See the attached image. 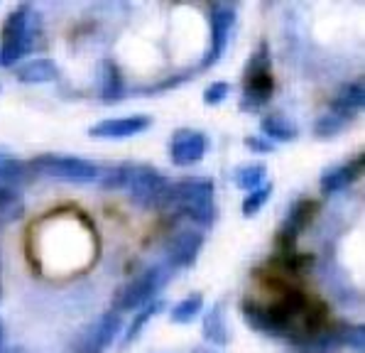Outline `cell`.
Listing matches in <instances>:
<instances>
[{
    "label": "cell",
    "mask_w": 365,
    "mask_h": 353,
    "mask_svg": "<svg viewBox=\"0 0 365 353\" xmlns=\"http://www.w3.org/2000/svg\"><path fill=\"white\" fill-rule=\"evenodd\" d=\"M240 312L252 332L287 341L289 349L314 339L331 324L327 302L307 295L282 277H277V300L260 302L245 297L240 302Z\"/></svg>",
    "instance_id": "6da1fadb"
},
{
    "label": "cell",
    "mask_w": 365,
    "mask_h": 353,
    "mask_svg": "<svg viewBox=\"0 0 365 353\" xmlns=\"http://www.w3.org/2000/svg\"><path fill=\"white\" fill-rule=\"evenodd\" d=\"M165 211L187 218L199 228H211L216 223V184L209 177H187L172 182L165 199Z\"/></svg>",
    "instance_id": "7a4b0ae2"
},
{
    "label": "cell",
    "mask_w": 365,
    "mask_h": 353,
    "mask_svg": "<svg viewBox=\"0 0 365 353\" xmlns=\"http://www.w3.org/2000/svg\"><path fill=\"white\" fill-rule=\"evenodd\" d=\"M39 35H42V15L32 5H18L5 18L0 30V66L5 69L18 66L37 47Z\"/></svg>",
    "instance_id": "3957f363"
},
{
    "label": "cell",
    "mask_w": 365,
    "mask_h": 353,
    "mask_svg": "<svg viewBox=\"0 0 365 353\" xmlns=\"http://www.w3.org/2000/svg\"><path fill=\"white\" fill-rule=\"evenodd\" d=\"M274 93V74H272V54L269 44L260 42L252 49L250 59L243 69V96H240V111L245 113H260L269 103Z\"/></svg>",
    "instance_id": "277c9868"
},
{
    "label": "cell",
    "mask_w": 365,
    "mask_h": 353,
    "mask_svg": "<svg viewBox=\"0 0 365 353\" xmlns=\"http://www.w3.org/2000/svg\"><path fill=\"white\" fill-rule=\"evenodd\" d=\"M27 170H30L32 177H47L69 184H91L101 175V170L91 160L64 153H42L32 157L27 162Z\"/></svg>",
    "instance_id": "5b68a950"
},
{
    "label": "cell",
    "mask_w": 365,
    "mask_h": 353,
    "mask_svg": "<svg viewBox=\"0 0 365 353\" xmlns=\"http://www.w3.org/2000/svg\"><path fill=\"white\" fill-rule=\"evenodd\" d=\"M167 282H170V270L165 265H150L148 270L135 275L133 280L118 287V292L113 295V312H138L140 307L155 302Z\"/></svg>",
    "instance_id": "8992f818"
},
{
    "label": "cell",
    "mask_w": 365,
    "mask_h": 353,
    "mask_svg": "<svg viewBox=\"0 0 365 353\" xmlns=\"http://www.w3.org/2000/svg\"><path fill=\"white\" fill-rule=\"evenodd\" d=\"M172 187V179L162 175L153 165H130L128 167L125 192L130 201L140 209H162L167 192Z\"/></svg>",
    "instance_id": "52a82bcc"
},
{
    "label": "cell",
    "mask_w": 365,
    "mask_h": 353,
    "mask_svg": "<svg viewBox=\"0 0 365 353\" xmlns=\"http://www.w3.org/2000/svg\"><path fill=\"white\" fill-rule=\"evenodd\" d=\"M209 27H211V44L209 52L201 57L199 66H194L196 74L199 71L211 69L216 61H221V57L226 54L228 44L233 39L235 32V22H238V8L233 3H213L209 8Z\"/></svg>",
    "instance_id": "ba28073f"
},
{
    "label": "cell",
    "mask_w": 365,
    "mask_h": 353,
    "mask_svg": "<svg viewBox=\"0 0 365 353\" xmlns=\"http://www.w3.org/2000/svg\"><path fill=\"white\" fill-rule=\"evenodd\" d=\"M123 332V317L118 312H106L98 319H93L88 327L74 336L66 353H106L115 344V339Z\"/></svg>",
    "instance_id": "9c48e42d"
},
{
    "label": "cell",
    "mask_w": 365,
    "mask_h": 353,
    "mask_svg": "<svg viewBox=\"0 0 365 353\" xmlns=\"http://www.w3.org/2000/svg\"><path fill=\"white\" fill-rule=\"evenodd\" d=\"M204 233L199 228H182V231L172 233L165 240V248H162V257L165 262L162 265L167 270H184V267H192L199 260V253L204 248Z\"/></svg>",
    "instance_id": "30bf717a"
},
{
    "label": "cell",
    "mask_w": 365,
    "mask_h": 353,
    "mask_svg": "<svg viewBox=\"0 0 365 353\" xmlns=\"http://www.w3.org/2000/svg\"><path fill=\"white\" fill-rule=\"evenodd\" d=\"M319 214V201L314 199H297L292 201L287 216H284L282 226L277 231V248L279 253H294L297 250V240L304 233V228H309V223L317 218Z\"/></svg>",
    "instance_id": "8fae6325"
},
{
    "label": "cell",
    "mask_w": 365,
    "mask_h": 353,
    "mask_svg": "<svg viewBox=\"0 0 365 353\" xmlns=\"http://www.w3.org/2000/svg\"><path fill=\"white\" fill-rule=\"evenodd\" d=\"M209 138L196 128H177L170 138V160L177 167H194L206 157Z\"/></svg>",
    "instance_id": "7c38bea8"
},
{
    "label": "cell",
    "mask_w": 365,
    "mask_h": 353,
    "mask_svg": "<svg viewBox=\"0 0 365 353\" xmlns=\"http://www.w3.org/2000/svg\"><path fill=\"white\" fill-rule=\"evenodd\" d=\"M153 126V118L145 113H130V116H115V118H103L96 126L88 128V135L98 140H123L145 133Z\"/></svg>",
    "instance_id": "4fadbf2b"
},
{
    "label": "cell",
    "mask_w": 365,
    "mask_h": 353,
    "mask_svg": "<svg viewBox=\"0 0 365 353\" xmlns=\"http://www.w3.org/2000/svg\"><path fill=\"white\" fill-rule=\"evenodd\" d=\"M363 170H365V157L363 155H356V157H351V160L329 167V170L322 175V182H319L322 184V192L327 196L344 192V189L353 187V184L363 177Z\"/></svg>",
    "instance_id": "5bb4252c"
},
{
    "label": "cell",
    "mask_w": 365,
    "mask_h": 353,
    "mask_svg": "<svg viewBox=\"0 0 365 353\" xmlns=\"http://www.w3.org/2000/svg\"><path fill=\"white\" fill-rule=\"evenodd\" d=\"M130 93V88L125 86V76H123L120 66L113 59L101 61L98 66V98L101 103H120L123 98Z\"/></svg>",
    "instance_id": "9a60e30c"
},
{
    "label": "cell",
    "mask_w": 365,
    "mask_h": 353,
    "mask_svg": "<svg viewBox=\"0 0 365 353\" xmlns=\"http://www.w3.org/2000/svg\"><path fill=\"white\" fill-rule=\"evenodd\" d=\"M363 106H365V83H363V78H353V81L344 83V86L334 93V98H331V103H329V111L356 121V116L363 111Z\"/></svg>",
    "instance_id": "2e32d148"
},
{
    "label": "cell",
    "mask_w": 365,
    "mask_h": 353,
    "mask_svg": "<svg viewBox=\"0 0 365 353\" xmlns=\"http://www.w3.org/2000/svg\"><path fill=\"white\" fill-rule=\"evenodd\" d=\"M15 76L20 83H30V86H42V83L59 81L61 71L57 61L52 59H27L20 66H15Z\"/></svg>",
    "instance_id": "e0dca14e"
},
{
    "label": "cell",
    "mask_w": 365,
    "mask_h": 353,
    "mask_svg": "<svg viewBox=\"0 0 365 353\" xmlns=\"http://www.w3.org/2000/svg\"><path fill=\"white\" fill-rule=\"evenodd\" d=\"M32 175L27 170V162L20 160L18 155L0 150V189H25Z\"/></svg>",
    "instance_id": "ac0fdd59"
},
{
    "label": "cell",
    "mask_w": 365,
    "mask_h": 353,
    "mask_svg": "<svg viewBox=\"0 0 365 353\" xmlns=\"http://www.w3.org/2000/svg\"><path fill=\"white\" fill-rule=\"evenodd\" d=\"M162 309H165V300H162V297H157V300L150 302V305L140 307V309L135 312V317H130V322H128L125 332H123L120 341H118V349L120 351L130 349L135 341H138V336L145 332V327H148V324L153 322Z\"/></svg>",
    "instance_id": "d6986e66"
},
{
    "label": "cell",
    "mask_w": 365,
    "mask_h": 353,
    "mask_svg": "<svg viewBox=\"0 0 365 353\" xmlns=\"http://www.w3.org/2000/svg\"><path fill=\"white\" fill-rule=\"evenodd\" d=\"M260 133L262 138L269 140L272 145L277 143H294L299 138V128L292 118L282 113H267L260 118Z\"/></svg>",
    "instance_id": "ffe728a7"
},
{
    "label": "cell",
    "mask_w": 365,
    "mask_h": 353,
    "mask_svg": "<svg viewBox=\"0 0 365 353\" xmlns=\"http://www.w3.org/2000/svg\"><path fill=\"white\" fill-rule=\"evenodd\" d=\"M204 339L209 341L213 346H228L231 344V329H228V322H226V309H223L221 302L211 305L209 309L204 314Z\"/></svg>",
    "instance_id": "44dd1931"
},
{
    "label": "cell",
    "mask_w": 365,
    "mask_h": 353,
    "mask_svg": "<svg viewBox=\"0 0 365 353\" xmlns=\"http://www.w3.org/2000/svg\"><path fill=\"white\" fill-rule=\"evenodd\" d=\"M25 214V196L20 189H0V226L20 221Z\"/></svg>",
    "instance_id": "7402d4cb"
},
{
    "label": "cell",
    "mask_w": 365,
    "mask_h": 353,
    "mask_svg": "<svg viewBox=\"0 0 365 353\" xmlns=\"http://www.w3.org/2000/svg\"><path fill=\"white\" fill-rule=\"evenodd\" d=\"M201 314H204V295L192 292L172 307L170 319H172V324H192L196 317H201Z\"/></svg>",
    "instance_id": "603a6c76"
},
{
    "label": "cell",
    "mask_w": 365,
    "mask_h": 353,
    "mask_svg": "<svg viewBox=\"0 0 365 353\" xmlns=\"http://www.w3.org/2000/svg\"><path fill=\"white\" fill-rule=\"evenodd\" d=\"M351 123H353L351 118L334 113V111H327V113H322L317 121H314L312 133H314V138H319V140H331V138L341 135Z\"/></svg>",
    "instance_id": "cb8c5ba5"
},
{
    "label": "cell",
    "mask_w": 365,
    "mask_h": 353,
    "mask_svg": "<svg viewBox=\"0 0 365 353\" xmlns=\"http://www.w3.org/2000/svg\"><path fill=\"white\" fill-rule=\"evenodd\" d=\"M233 184L238 189H245V192H252V189L262 187L267 182V167L255 162V165H240L233 170Z\"/></svg>",
    "instance_id": "d4e9b609"
},
{
    "label": "cell",
    "mask_w": 365,
    "mask_h": 353,
    "mask_svg": "<svg viewBox=\"0 0 365 353\" xmlns=\"http://www.w3.org/2000/svg\"><path fill=\"white\" fill-rule=\"evenodd\" d=\"M269 196H272V182H265L262 187H257V189H252V192L245 194L243 204H240L243 216H255L257 211H260L262 206L269 201Z\"/></svg>",
    "instance_id": "484cf974"
},
{
    "label": "cell",
    "mask_w": 365,
    "mask_h": 353,
    "mask_svg": "<svg viewBox=\"0 0 365 353\" xmlns=\"http://www.w3.org/2000/svg\"><path fill=\"white\" fill-rule=\"evenodd\" d=\"M341 339H344V349H351L353 353H365V329H363V324L341 322Z\"/></svg>",
    "instance_id": "4316f807"
},
{
    "label": "cell",
    "mask_w": 365,
    "mask_h": 353,
    "mask_svg": "<svg viewBox=\"0 0 365 353\" xmlns=\"http://www.w3.org/2000/svg\"><path fill=\"white\" fill-rule=\"evenodd\" d=\"M128 167H130V165H113V167H108L103 175H98L101 187H103V189H125Z\"/></svg>",
    "instance_id": "83f0119b"
},
{
    "label": "cell",
    "mask_w": 365,
    "mask_h": 353,
    "mask_svg": "<svg viewBox=\"0 0 365 353\" xmlns=\"http://www.w3.org/2000/svg\"><path fill=\"white\" fill-rule=\"evenodd\" d=\"M228 93H231V83L228 81H213L211 86H206V91H204V103L206 106H218L228 98Z\"/></svg>",
    "instance_id": "f1b7e54d"
},
{
    "label": "cell",
    "mask_w": 365,
    "mask_h": 353,
    "mask_svg": "<svg viewBox=\"0 0 365 353\" xmlns=\"http://www.w3.org/2000/svg\"><path fill=\"white\" fill-rule=\"evenodd\" d=\"M245 148H248L252 155H272L274 153V145L269 143V140L260 138V135L245 138Z\"/></svg>",
    "instance_id": "f546056e"
},
{
    "label": "cell",
    "mask_w": 365,
    "mask_h": 353,
    "mask_svg": "<svg viewBox=\"0 0 365 353\" xmlns=\"http://www.w3.org/2000/svg\"><path fill=\"white\" fill-rule=\"evenodd\" d=\"M3 344H5V327H3V322H0V353H3Z\"/></svg>",
    "instance_id": "4dcf8cb0"
},
{
    "label": "cell",
    "mask_w": 365,
    "mask_h": 353,
    "mask_svg": "<svg viewBox=\"0 0 365 353\" xmlns=\"http://www.w3.org/2000/svg\"><path fill=\"white\" fill-rule=\"evenodd\" d=\"M3 353H27V351H22V349H10V351H3Z\"/></svg>",
    "instance_id": "1f68e13d"
},
{
    "label": "cell",
    "mask_w": 365,
    "mask_h": 353,
    "mask_svg": "<svg viewBox=\"0 0 365 353\" xmlns=\"http://www.w3.org/2000/svg\"><path fill=\"white\" fill-rule=\"evenodd\" d=\"M0 300H3V280H0Z\"/></svg>",
    "instance_id": "d6a6232c"
},
{
    "label": "cell",
    "mask_w": 365,
    "mask_h": 353,
    "mask_svg": "<svg viewBox=\"0 0 365 353\" xmlns=\"http://www.w3.org/2000/svg\"><path fill=\"white\" fill-rule=\"evenodd\" d=\"M0 267H3V262H0Z\"/></svg>",
    "instance_id": "836d02e7"
}]
</instances>
